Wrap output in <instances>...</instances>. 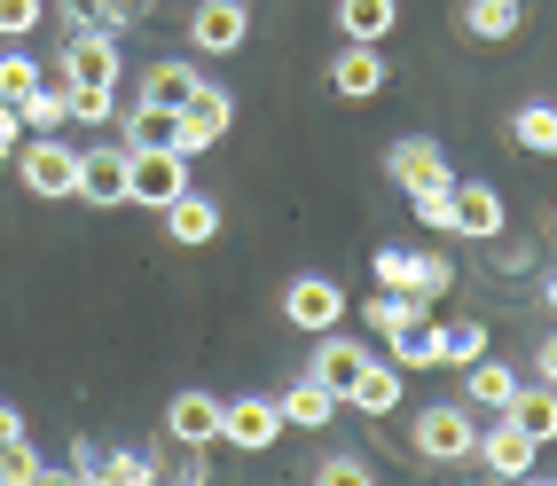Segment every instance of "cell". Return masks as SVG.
Returning a JSON list of instances; mask_svg holds the SVG:
<instances>
[{"label":"cell","instance_id":"29","mask_svg":"<svg viewBox=\"0 0 557 486\" xmlns=\"http://www.w3.org/2000/svg\"><path fill=\"white\" fill-rule=\"evenodd\" d=\"M510 141L527 149V158H557V102H527L510 119Z\"/></svg>","mask_w":557,"mask_h":486},{"label":"cell","instance_id":"32","mask_svg":"<svg viewBox=\"0 0 557 486\" xmlns=\"http://www.w3.org/2000/svg\"><path fill=\"white\" fill-rule=\"evenodd\" d=\"M424 307V298H393V290H377V298H369V307H361V322L369 329H377V338H385V329H400L408 314H417Z\"/></svg>","mask_w":557,"mask_h":486},{"label":"cell","instance_id":"45","mask_svg":"<svg viewBox=\"0 0 557 486\" xmlns=\"http://www.w3.org/2000/svg\"><path fill=\"white\" fill-rule=\"evenodd\" d=\"M549 228H557V212H549Z\"/></svg>","mask_w":557,"mask_h":486},{"label":"cell","instance_id":"41","mask_svg":"<svg viewBox=\"0 0 557 486\" xmlns=\"http://www.w3.org/2000/svg\"><path fill=\"white\" fill-rule=\"evenodd\" d=\"M32 486H87V478H79V463H71V471H55V463H40V478H32Z\"/></svg>","mask_w":557,"mask_h":486},{"label":"cell","instance_id":"13","mask_svg":"<svg viewBox=\"0 0 557 486\" xmlns=\"http://www.w3.org/2000/svg\"><path fill=\"white\" fill-rule=\"evenodd\" d=\"M471 456L487 463L495 478H534V456H542V447H534L527 432H518L510 416H495V432H479V447H471Z\"/></svg>","mask_w":557,"mask_h":486},{"label":"cell","instance_id":"17","mask_svg":"<svg viewBox=\"0 0 557 486\" xmlns=\"http://www.w3.org/2000/svg\"><path fill=\"white\" fill-rule=\"evenodd\" d=\"M79 478L87 486H158V463L134 456V447H95V456H79Z\"/></svg>","mask_w":557,"mask_h":486},{"label":"cell","instance_id":"18","mask_svg":"<svg viewBox=\"0 0 557 486\" xmlns=\"http://www.w3.org/2000/svg\"><path fill=\"white\" fill-rule=\"evenodd\" d=\"M79 197L87 204H126V149H79Z\"/></svg>","mask_w":557,"mask_h":486},{"label":"cell","instance_id":"40","mask_svg":"<svg viewBox=\"0 0 557 486\" xmlns=\"http://www.w3.org/2000/svg\"><path fill=\"white\" fill-rule=\"evenodd\" d=\"M16 439H24V408L0 400V447H16Z\"/></svg>","mask_w":557,"mask_h":486},{"label":"cell","instance_id":"39","mask_svg":"<svg viewBox=\"0 0 557 486\" xmlns=\"http://www.w3.org/2000/svg\"><path fill=\"white\" fill-rule=\"evenodd\" d=\"M534 377H542V385H557V329H549L542 353H534Z\"/></svg>","mask_w":557,"mask_h":486},{"label":"cell","instance_id":"21","mask_svg":"<svg viewBox=\"0 0 557 486\" xmlns=\"http://www.w3.org/2000/svg\"><path fill=\"white\" fill-rule=\"evenodd\" d=\"M503 416H510L518 432H527L534 447H549V439H557V385H542V377H534V385H518Z\"/></svg>","mask_w":557,"mask_h":486},{"label":"cell","instance_id":"23","mask_svg":"<svg viewBox=\"0 0 557 486\" xmlns=\"http://www.w3.org/2000/svg\"><path fill=\"white\" fill-rule=\"evenodd\" d=\"M275 408H283V424H290V432H322L346 400L330 392V385H314V377H299V385H283V400H275Z\"/></svg>","mask_w":557,"mask_h":486},{"label":"cell","instance_id":"26","mask_svg":"<svg viewBox=\"0 0 557 486\" xmlns=\"http://www.w3.org/2000/svg\"><path fill=\"white\" fill-rule=\"evenodd\" d=\"M518 24H527V0H463L471 40H518Z\"/></svg>","mask_w":557,"mask_h":486},{"label":"cell","instance_id":"24","mask_svg":"<svg viewBox=\"0 0 557 486\" xmlns=\"http://www.w3.org/2000/svg\"><path fill=\"white\" fill-rule=\"evenodd\" d=\"M197 87H205L197 63H150V71H141V102H158V110H189Z\"/></svg>","mask_w":557,"mask_h":486},{"label":"cell","instance_id":"19","mask_svg":"<svg viewBox=\"0 0 557 486\" xmlns=\"http://www.w3.org/2000/svg\"><path fill=\"white\" fill-rule=\"evenodd\" d=\"M16 110V126H32V134H55L63 119H71V79L63 71H40V87H32L24 102H9Z\"/></svg>","mask_w":557,"mask_h":486},{"label":"cell","instance_id":"1","mask_svg":"<svg viewBox=\"0 0 557 486\" xmlns=\"http://www.w3.org/2000/svg\"><path fill=\"white\" fill-rule=\"evenodd\" d=\"M16 180H24V197H48V204L79 197V149L55 141V134H32L16 149Z\"/></svg>","mask_w":557,"mask_h":486},{"label":"cell","instance_id":"27","mask_svg":"<svg viewBox=\"0 0 557 486\" xmlns=\"http://www.w3.org/2000/svg\"><path fill=\"white\" fill-rule=\"evenodd\" d=\"M518 385H527V377H518L510 361H495V353H487V361H471V408H487V416H503Z\"/></svg>","mask_w":557,"mask_h":486},{"label":"cell","instance_id":"36","mask_svg":"<svg viewBox=\"0 0 557 486\" xmlns=\"http://www.w3.org/2000/svg\"><path fill=\"white\" fill-rule=\"evenodd\" d=\"M314 486H377V478H369L361 456H330V463H314Z\"/></svg>","mask_w":557,"mask_h":486},{"label":"cell","instance_id":"9","mask_svg":"<svg viewBox=\"0 0 557 486\" xmlns=\"http://www.w3.org/2000/svg\"><path fill=\"white\" fill-rule=\"evenodd\" d=\"M236 126V102H228V87H197V102L181 110V158H197V149H220V134Z\"/></svg>","mask_w":557,"mask_h":486},{"label":"cell","instance_id":"15","mask_svg":"<svg viewBox=\"0 0 557 486\" xmlns=\"http://www.w3.org/2000/svg\"><path fill=\"white\" fill-rule=\"evenodd\" d=\"M369 361H377V353H369L361 338H322V346H314V369H307V377H314V385H330V392L346 400V392H354V377H361Z\"/></svg>","mask_w":557,"mask_h":486},{"label":"cell","instance_id":"16","mask_svg":"<svg viewBox=\"0 0 557 486\" xmlns=\"http://www.w3.org/2000/svg\"><path fill=\"white\" fill-rule=\"evenodd\" d=\"M385 361H393V369H432V361H440V322H432V307H417L400 329H385Z\"/></svg>","mask_w":557,"mask_h":486},{"label":"cell","instance_id":"11","mask_svg":"<svg viewBox=\"0 0 557 486\" xmlns=\"http://www.w3.org/2000/svg\"><path fill=\"white\" fill-rule=\"evenodd\" d=\"M385 79H393L385 48H361V40H346V48H338V63H330V87H338L346 102H369V95H385Z\"/></svg>","mask_w":557,"mask_h":486},{"label":"cell","instance_id":"35","mask_svg":"<svg viewBox=\"0 0 557 486\" xmlns=\"http://www.w3.org/2000/svg\"><path fill=\"white\" fill-rule=\"evenodd\" d=\"M32 478H40V456H32V439L0 447V486H32Z\"/></svg>","mask_w":557,"mask_h":486},{"label":"cell","instance_id":"7","mask_svg":"<svg viewBox=\"0 0 557 486\" xmlns=\"http://www.w3.org/2000/svg\"><path fill=\"white\" fill-rule=\"evenodd\" d=\"M408 447H417L424 463H463L471 447H479L471 408H424V416H417V439H408Z\"/></svg>","mask_w":557,"mask_h":486},{"label":"cell","instance_id":"30","mask_svg":"<svg viewBox=\"0 0 557 486\" xmlns=\"http://www.w3.org/2000/svg\"><path fill=\"white\" fill-rule=\"evenodd\" d=\"M440 361H448V369L487 361V322H440Z\"/></svg>","mask_w":557,"mask_h":486},{"label":"cell","instance_id":"28","mask_svg":"<svg viewBox=\"0 0 557 486\" xmlns=\"http://www.w3.org/2000/svg\"><path fill=\"white\" fill-rule=\"evenodd\" d=\"M126 149H181V110H158V102H134L126 110Z\"/></svg>","mask_w":557,"mask_h":486},{"label":"cell","instance_id":"22","mask_svg":"<svg viewBox=\"0 0 557 486\" xmlns=\"http://www.w3.org/2000/svg\"><path fill=\"white\" fill-rule=\"evenodd\" d=\"M400 392H408V369H393V361H369L361 377H354V392H346V408H361V416H393V408H400Z\"/></svg>","mask_w":557,"mask_h":486},{"label":"cell","instance_id":"44","mask_svg":"<svg viewBox=\"0 0 557 486\" xmlns=\"http://www.w3.org/2000/svg\"><path fill=\"white\" fill-rule=\"evenodd\" d=\"M527 486H557V478H527Z\"/></svg>","mask_w":557,"mask_h":486},{"label":"cell","instance_id":"20","mask_svg":"<svg viewBox=\"0 0 557 486\" xmlns=\"http://www.w3.org/2000/svg\"><path fill=\"white\" fill-rule=\"evenodd\" d=\"M165 236H173L181 251L212 244V236H220V197H197V189H189V197H173V204H165Z\"/></svg>","mask_w":557,"mask_h":486},{"label":"cell","instance_id":"33","mask_svg":"<svg viewBox=\"0 0 557 486\" xmlns=\"http://www.w3.org/2000/svg\"><path fill=\"white\" fill-rule=\"evenodd\" d=\"M110 110H119V87H79V79H71V119H79V126H102Z\"/></svg>","mask_w":557,"mask_h":486},{"label":"cell","instance_id":"5","mask_svg":"<svg viewBox=\"0 0 557 486\" xmlns=\"http://www.w3.org/2000/svg\"><path fill=\"white\" fill-rule=\"evenodd\" d=\"M283 439V408L268 392H244V400H220V447H236V456H259V447Z\"/></svg>","mask_w":557,"mask_h":486},{"label":"cell","instance_id":"31","mask_svg":"<svg viewBox=\"0 0 557 486\" xmlns=\"http://www.w3.org/2000/svg\"><path fill=\"white\" fill-rule=\"evenodd\" d=\"M32 87H40V63H32L24 48H9L0 55V102H24Z\"/></svg>","mask_w":557,"mask_h":486},{"label":"cell","instance_id":"2","mask_svg":"<svg viewBox=\"0 0 557 486\" xmlns=\"http://www.w3.org/2000/svg\"><path fill=\"white\" fill-rule=\"evenodd\" d=\"M377 290H393V298H448L456 290V267L440 251H400V244H385L377 251Z\"/></svg>","mask_w":557,"mask_h":486},{"label":"cell","instance_id":"8","mask_svg":"<svg viewBox=\"0 0 557 486\" xmlns=\"http://www.w3.org/2000/svg\"><path fill=\"white\" fill-rule=\"evenodd\" d=\"M63 79H79V87H119V32H71L63 40Z\"/></svg>","mask_w":557,"mask_h":486},{"label":"cell","instance_id":"12","mask_svg":"<svg viewBox=\"0 0 557 486\" xmlns=\"http://www.w3.org/2000/svg\"><path fill=\"white\" fill-rule=\"evenodd\" d=\"M165 439L173 447H220V400L212 392H173L165 400Z\"/></svg>","mask_w":557,"mask_h":486},{"label":"cell","instance_id":"3","mask_svg":"<svg viewBox=\"0 0 557 486\" xmlns=\"http://www.w3.org/2000/svg\"><path fill=\"white\" fill-rule=\"evenodd\" d=\"M173 197H189V158L181 149H126V204L165 212Z\"/></svg>","mask_w":557,"mask_h":486},{"label":"cell","instance_id":"6","mask_svg":"<svg viewBox=\"0 0 557 486\" xmlns=\"http://www.w3.org/2000/svg\"><path fill=\"white\" fill-rule=\"evenodd\" d=\"M283 322L290 329H314V338H330V329L346 322V290L330 275H290L283 283Z\"/></svg>","mask_w":557,"mask_h":486},{"label":"cell","instance_id":"25","mask_svg":"<svg viewBox=\"0 0 557 486\" xmlns=\"http://www.w3.org/2000/svg\"><path fill=\"white\" fill-rule=\"evenodd\" d=\"M393 24H400L393 0H338V32H346V40H361V48H385Z\"/></svg>","mask_w":557,"mask_h":486},{"label":"cell","instance_id":"14","mask_svg":"<svg viewBox=\"0 0 557 486\" xmlns=\"http://www.w3.org/2000/svg\"><path fill=\"white\" fill-rule=\"evenodd\" d=\"M503 228H510V204L487 189V180H471V189L456 180V236H471V244H495Z\"/></svg>","mask_w":557,"mask_h":486},{"label":"cell","instance_id":"10","mask_svg":"<svg viewBox=\"0 0 557 486\" xmlns=\"http://www.w3.org/2000/svg\"><path fill=\"white\" fill-rule=\"evenodd\" d=\"M189 40H197V55H236L251 40V9L244 0H205L189 16Z\"/></svg>","mask_w":557,"mask_h":486},{"label":"cell","instance_id":"4","mask_svg":"<svg viewBox=\"0 0 557 486\" xmlns=\"http://www.w3.org/2000/svg\"><path fill=\"white\" fill-rule=\"evenodd\" d=\"M385 173H393V189L408 197H432V189H456V165H448V149L424 141V134H400L385 149Z\"/></svg>","mask_w":557,"mask_h":486},{"label":"cell","instance_id":"34","mask_svg":"<svg viewBox=\"0 0 557 486\" xmlns=\"http://www.w3.org/2000/svg\"><path fill=\"white\" fill-rule=\"evenodd\" d=\"M40 0H0V40H32V32H40Z\"/></svg>","mask_w":557,"mask_h":486},{"label":"cell","instance_id":"38","mask_svg":"<svg viewBox=\"0 0 557 486\" xmlns=\"http://www.w3.org/2000/svg\"><path fill=\"white\" fill-rule=\"evenodd\" d=\"M16 134H24V126H16V110H9V102H0V165H9V158H16Z\"/></svg>","mask_w":557,"mask_h":486},{"label":"cell","instance_id":"42","mask_svg":"<svg viewBox=\"0 0 557 486\" xmlns=\"http://www.w3.org/2000/svg\"><path fill=\"white\" fill-rule=\"evenodd\" d=\"M71 9H79V16H87V9H119V16H134L141 0H71Z\"/></svg>","mask_w":557,"mask_h":486},{"label":"cell","instance_id":"43","mask_svg":"<svg viewBox=\"0 0 557 486\" xmlns=\"http://www.w3.org/2000/svg\"><path fill=\"white\" fill-rule=\"evenodd\" d=\"M542 298H549V307H557V275H542Z\"/></svg>","mask_w":557,"mask_h":486},{"label":"cell","instance_id":"37","mask_svg":"<svg viewBox=\"0 0 557 486\" xmlns=\"http://www.w3.org/2000/svg\"><path fill=\"white\" fill-rule=\"evenodd\" d=\"M408 204H417V220H424V228L456 236V189H432V197H408Z\"/></svg>","mask_w":557,"mask_h":486}]
</instances>
